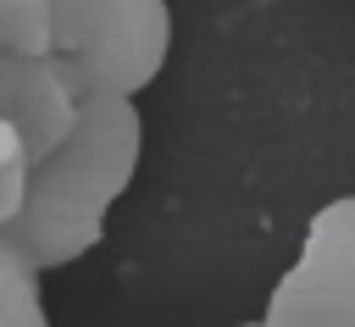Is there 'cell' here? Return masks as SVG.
<instances>
[{"label": "cell", "instance_id": "1", "mask_svg": "<svg viewBox=\"0 0 355 327\" xmlns=\"http://www.w3.org/2000/svg\"><path fill=\"white\" fill-rule=\"evenodd\" d=\"M139 150H144L139 105L116 94H83L67 139L28 166L22 200L0 222V266L55 272L89 255L105 233V211L139 172Z\"/></svg>", "mask_w": 355, "mask_h": 327}, {"label": "cell", "instance_id": "2", "mask_svg": "<svg viewBox=\"0 0 355 327\" xmlns=\"http://www.w3.org/2000/svg\"><path fill=\"white\" fill-rule=\"evenodd\" d=\"M50 61L72 83V94H116L133 100L172 50L166 0H44Z\"/></svg>", "mask_w": 355, "mask_h": 327}, {"label": "cell", "instance_id": "3", "mask_svg": "<svg viewBox=\"0 0 355 327\" xmlns=\"http://www.w3.org/2000/svg\"><path fill=\"white\" fill-rule=\"evenodd\" d=\"M266 327H355V194L327 200L266 299Z\"/></svg>", "mask_w": 355, "mask_h": 327}, {"label": "cell", "instance_id": "4", "mask_svg": "<svg viewBox=\"0 0 355 327\" xmlns=\"http://www.w3.org/2000/svg\"><path fill=\"white\" fill-rule=\"evenodd\" d=\"M78 116V94L50 55H0V122L17 133L28 166L50 155Z\"/></svg>", "mask_w": 355, "mask_h": 327}, {"label": "cell", "instance_id": "5", "mask_svg": "<svg viewBox=\"0 0 355 327\" xmlns=\"http://www.w3.org/2000/svg\"><path fill=\"white\" fill-rule=\"evenodd\" d=\"M0 55H50L44 0H0Z\"/></svg>", "mask_w": 355, "mask_h": 327}, {"label": "cell", "instance_id": "6", "mask_svg": "<svg viewBox=\"0 0 355 327\" xmlns=\"http://www.w3.org/2000/svg\"><path fill=\"white\" fill-rule=\"evenodd\" d=\"M22 177H28V155H22L17 133L0 122V222L17 211V200H22Z\"/></svg>", "mask_w": 355, "mask_h": 327}, {"label": "cell", "instance_id": "7", "mask_svg": "<svg viewBox=\"0 0 355 327\" xmlns=\"http://www.w3.org/2000/svg\"><path fill=\"white\" fill-rule=\"evenodd\" d=\"M244 327H266V321H244Z\"/></svg>", "mask_w": 355, "mask_h": 327}]
</instances>
